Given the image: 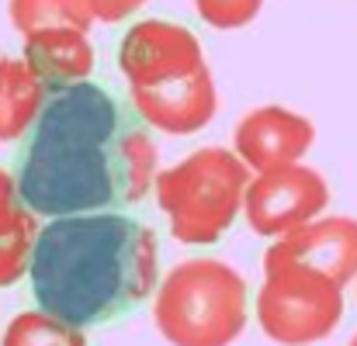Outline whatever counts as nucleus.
I'll list each match as a JSON object with an SVG mask.
<instances>
[{
    "label": "nucleus",
    "instance_id": "obj_1",
    "mask_svg": "<svg viewBox=\"0 0 357 346\" xmlns=\"http://www.w3.org/2000/svg\"><path fill=\"white\" fill-rule=\"evenodd\" d=\"M10 173L38 219L121 212L153 194L160 149L132 104L80 80L49 91Z\"/></svg>",
    "mask_w": 357,
    "mask_h": 346
},
{
    "label": "nucleus",
    "instance_id": "obj_2",
    "mask_svg": "<svg viewBox=\"0 0 357 346\" xmlns=\"http://www.w3.org/2000/svg\"><path fill=\"white\" fill-rule=\"evenodd\" d=\"M38 308L80 329L112 322L160 288L156 232L125 212L45 219L31 267Z\"/></svg>",
    "mask_w": 357,
    "mask_h": 346
},
{
    "label": "nucleus",
    "instance_id": "obj_3",
    "mask_svg": "<svg viewBox=\"0 0 357 346\" xmlns=\"http://www.w3.org/2000/svg\"><path fill=\"white\" fill-rule=\"evenodd\" d=\"M250 319V288L215 256L177 263L153 294V322L170 346H233Z\"/></svg>",
    "mask_w": 357,
    "mask_h": 346
},
{
    "label": "nucleus",
    "instance_id": "obj_4",
    "mask_svg": "<svg viewBox=\"0 0 357 346\" xmlns=\"http://www.w3.org/2000/svg\"><path fill=\"white\" fill-rule=\"evenodd\" d=\"M253 170L226 146H202L156 173L153 194L170 232L188 246H212L243 215Z\"/></svg>",
    "mask_w": 357,
    "mask_h": 346
},
{
    "label": "nucleus",
    "instance_id": "obj_5",
    "mask_svg": "<svg viewBox=\"0 0 357 346\" xmlns=\"http://www.w3.org/2000/svg\"><path fill=\"white\" fill-rule=\"evenodd\" d=\"M340 319H344V284L312 267L264 256L257 322L271 343H319L340 326Z\"/></svg>",
    "mask_w": 357,
    "mask_h": 346
},
{
    "label": "nucleus",
    "instance_id": "obj_6",
    "mask_svg": "<svg viewBox=\"0 0 357 346\" xmlns=\"http://www.w3.org/2000/svg\"><path fill=\"white\" fill-rule=\"evenodd\" d=\"M330 205V184L305 163L253 173L243 201V219L257 235L281 239L319 219Z\"/></svg>",
    "mask_w": 357,
    "mask_h": 346
},
{
    "label": "nucleus",
    "instance_id": "obj_7",
    "mask_svg": "<svg viewBox=\"0 0 357 346\" xmlns=\"http://www.w3.org/2000/svg\"><path fill=\"white\" fill-rule=\"evenodd\" d=\"M205 49L198 35L177 21L142 17L119 42V70L128 87H153L205 70Z\"/></svg>",
    "mask_w": 357,
    "mask_h": 346
},
{
    "label": "nucleus",
    "instance_id": "obj_8",
    "mask_svg": "<svg viewBox=\"0 0 357 346\" xmlns=\"http://www.w3.org/2000/svg\"><path fill=\"white\" fill-rule=\"evenodd\" d=\"M312 142H316V125L281 104H264L246 111L233 132V152L253 173L302 163Z\"/></svg>",
    "mask_w": 357,
    "mask_h": 346
},
{
    "label": "nucleus",
    "instance_id": "obj_9",
    "mask_svg": "<svg viewBox=\"0 0 357 346\" xmlns=\"http://www.w3.org/2000/svg\"><path fill=\"white\" fill-rule=\"evenodd\" d=\"M128 104L149 128L163 135H195L219 111V91L212 70H198L181 80L153 84V87H128Z\"/></svg>",
    "mask_w": 357,
    "mask_h": 346
},
{
    "label": "nucleus",
    "instance_id": "obj_10",
    "mask_svg": "<svg viewBox=\"0 0 357 346\" xmlns=\"http://www.w3.org/2000/svg\"><path fill=\"white\" fill-rule=\"evenodd\" d=\"M264 256L291 260L333 277L337 284H351L357 281V219H312L302 229L274 239Z\"/></svg>",
    "mask_w": 357,
    "mask_h": 346
},
{
    "label": "nucleus",
    "instance_id": "obj_11",
    "mask_svg": "<svg viewBox=\"0 0 357 346\" xmlns=\"http://www.w3.org/2000/svg\"><path fill=\"white\" fill-rule=\"evenodd\" d=\"M21 59L42 77L49 91L70 87L80 80H91L94 73V42L84 28L56 24V28H38L24 35Z\"/></svg>",
    "mask_w": 357,
    "mask_h": 346
},
{
    "label": "nucleus",
    "instance_id": "obj_12",
    "mask_svg": "<svg viewBox=\"0 0 357 346\" xmlns=\"http://www.w3.org/2000/svg\"><path fill=\"white\" fill-rule=\"evenodd\" d=\"M38 229L42 222L24 205L14 173L0 166V288H14L28 277Z\"/></svg>",
    "mask_w": 357,
    "mask_h": 346
},
{
    "label": "nucleus",
    "instance_id": "obj_13",
    "mask_svg": "<svg viewBox=\"0 0 357 346\" xmlns=\"http://www.w3.org/2000/svg\"><path fill=\"white\" fill-rule=\"evenodd\" d=\"M45 97L49 87L24 59L0 56V142L24 139L42 115Z\"/></svg>",
    "mask_w": 357,
    "mask_h": 346
},
{
    "label": "nucleus",
    "instance_id": "obj_14",
    "mask_svg": "<svg viewBox=\"0 0 357 346\" xmlns=\"http://www.w3.org/2000/svg\"><path fill=\"white\" fill-rule=\"evenodd\" d=\"M7 14H10V24L21 31V38L38 28H56V24L84 28V31H91L94 24L91 0H10Z\"/></svg>",
    "mask_w": 357,
    "mask_h": 346
},
{
    "label": "nucleus",
    "instance_id": "obj_15",
    "mask_svg": "<svg viewBox=\"0 0 357 346\" xmlns=\"http://www.w3.org/2000/svg\"><path fill=\"white\" fill-rule=\"evenodd\" d=\"M0 346H87V333L45 308H35L7 322Z\"/></svg>",
    "mask_w": 357,
    "mask_h": 346
},
{
    "label": "nucleus",
    "instance_id": "obj_16",
    "mask_svg": "<svg viewBox=\"0 0 357 346\" xmlns=\"http://www.w3.org/2000/svg\"><path fill=\"white\" fill-rule=\"evenodd\" d=\"M191 3H195L198 17L208 28H215V31H239V28H246L260 14V7H264V0H191Z\"/></svg>",
    "mask_w": 357,
    "mask_h": 346
},
{
    "label": "nucleus",
    "instance_id": "obj_17",
    "mask_svg": "<svg viewBox=\"0 0 357 346\" xmlns=\"http://www.w3.org/2000/svg\"><path fill=\"white\" fill-rule=\"evenodd\" d=\"M149 0H91V10H94V21L101 24H121L128 17H135Z\"/></svg>",
    "mask_w": 357,
    "mask_h": 346
},
{
    "label": "nucleus",
    "instance_id": "obj_18",
    "mask_svg": "<svg viewBox=\"0 0 357 346\" xmlns=\"http://www.w3.org/2000/svg\"><path fill=\"white\" fill-rule=\"evenodd\" d=\"M351 346H357V336H354V340H351Z\"/></svg>",
    "mask_w": 357,
    "mask_h": 346
}]
</instances>
